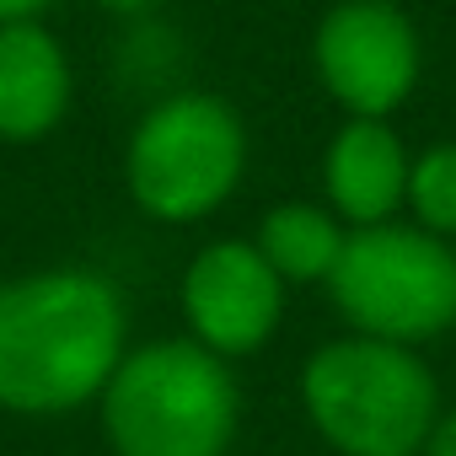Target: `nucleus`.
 <instances>
[{
    "label": "nucleus",
    "mask_w": 456,
    "mask_h": 456,
    "mask_svg": "<svg viewBox=\"0 0 456 456\" xmlns=\"http://www.w3.org/2000/svg\"><path fill=\"white\" fill-rule=\"evenodd\" d=\"M408 204L440 237H456V145H435L408 167Z\"/></svg>",
    "instance_id": "9b49d317"
},
{
    "label": "nucleus",
    "mask_w": 456,
    "mask_h": 456,
    "mask_svg": "<svg viewBox=\"0 0 456 456\" xmlns=\"http://www.w3.org/2000/svg\"><path fill=\"white\" fill-rule=\"evenodd\" d=\"M124 360V306L108 280L81 269L0 285V403L65 413Z\"/></svg>",
    "instance_id": "f257e3e1"
},
{
    "label": "nucleus",
    "mask_w": 456,
    "mask_h": 456,
    "mask_svg": "<svg viewBox=\"0 0 456 456\" xmlns=\"http://www.w3.org/2000/svg\"><path fill=\"white\" fill-rule=\"evenodd\" d=\"M317 70L328 92L360 118L392 113L419 76V38L387 0H349L317 33Z\"/></svg>",
    "instance_id": "423d86ee"
},
{
    "label": "nucleus",
    "mask_w": 456,
    "mask_h": 456,
    "mask_svg": "<svg viewBox=\"0 0 456 456\" xmlns=\"http://www.w3.org/2000/svg\"><path fill=\"white\" fill-rule=\"evenodd\" d=\"M328 290L365 338L413 344L456 322V258L413 225H360L344 237Z\"/></svg>",
    "instance_id": "20e7f679"
},
{
    "label": "nucleus",
    "mask_w": 456,
    "mask_h": 456,
    "mask_svg": "<svg viewBox=\"0 0 456 456\" xmlns=\"http://www.w3.org/2000/svg\"><path fill=\"white\" fill-rule=\"evenodd\" d=\"M70 97V70L60 44L33 22L0 28V134L33 140L44 134Z\"/></svg>",
    "instance_id": "6e6552de"
},
{
    "label": "nucleus",
    "mask_w": 456,
    "mask_h": 456,
    "mask_svg": "<svg viewBox=\"0 0 456 456\" xmlns=\"http://www.w3.org/2000/svg\"><path fill=\"white\" fill-rule=\"evenodd\" d=\"M108 6H151V0H108Z\"/></svg>",
    "instance_id": "4468645a"
},
{
    "label": "nucleus",
    "mask_w": 456,
    "mask_h": 456,
    "mask_svg": "<svg viewBox=\"0 0 456 456\" xmlns=\"http://www.w3.org/2000/svg\"><path fill=\"white\" fill-rule=\"evenodd\" d=\"M118 456H220L237 424V387L199 344H151L108 376Z\"/></svg>",
    "instance_id": "f03ea898"
},
{
    "label": "nucleus",
    "mask_w": 456,
    "mask_h": 456,
    "mask_svg": "<svg viewBox=\"0 0 456 456\" xmlns=\"http://www.w3.org/2000/svg\"><path fill=\"white\" fill-rule=\"evenodd\" d=\"M183 306L209 354L258 349L280 322V274L248 242L204 248L183 280Z\"/></svg>",
    "instance_id": "0eeeda50"
},
{
    "label": "nucleus",
    "mask_w": 456,
    "mask_h": 456,
    "mask_svg": "<svg viewBox=\"0 0 456 456\" xmlns=\"http://www.w3.org/2000/svg\"><path fill=\"white\" fill-rule=\"evenodd\" d=\"M242 172V129L215 97L161 102L129 145V188L161 220H193L232 193Z\"/></svg>",
    "instance_id": "39448f33"
},
{
    "label": "nucleus",
    "mask_w": 456,
    "mask_h": 456,
    "mask_svg": "<svg viewBox=\"0 0 456 456\" xmlns=\"http://www.w3.org/2000/svg\"><path fill=\"white\" fill-rule=\"evenodd\" d=\"M44 6V0H0V28L6 22H22V17H33Z\"/></svg>",
    "instance_id": "ddd939ff"
},
{
    "label": "nucleus",
    "mask_w": 456,
    "mask_h": 456,
    "mask_svg": "<svg viewBox=\"0 0 456 456\" xmlns=\"http://www.w3.org/2000/svg\"><path fill=\"white\" fill-rule=\"evenodd\" d=\"M258 253L280 280H328L344 253V232L312 204H280L264 220Z\"/></svg>",
    "instance_id": "9d476101"
},
{
    "label": "nucleus",
    "mask_w": 456,
    "mask_h": 456,
    "mask_svg": "<svg viewBox=\"0 0 456 456\" xmlns=\"http://www.w3.org/2000/svg\"><path fill=\"white\" fill-rule=\"evenodd\" d=\"M306 408L349 456H413L435 429V381L403 344H328L306 365Z\"/></svg>",
    "instance_id": "7ed1b4c3"
},
{
    "label": "nucleus",
    "mask_w": 456,
    "mask_h": 456,
    "mask_svg": "<svg viewBox=\"0 0 456 456\" xmlns=\"http://www.w3.org/2000/svg\"><path fill=\"white\" fill-rule=\"evenodd\" d=\"M328 193L360 225H387V215L408 199V161L381 118H354L338 129L328 151Z\"/></svg>",
    "instance_id": "1a4fd4ad"
},
{
    "label": "nucleus",
    "mask_w": 456,
    "mask_h": 456,
    "mask_svg": "<svg viewBox=\"0 0 456 456\" xmlns=\"http://www.w3.org/2000/svg\"><path fill=\"white\" fill-rule=\"evenodd\" d=\"M429 456H456V413L429 429Z\"/></svg>",
    "instance_id": "f8f14e48"
}]
</instances>
